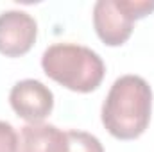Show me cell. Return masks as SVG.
Returning a JSON list of instances; mask_svg holds the SVG:
<instances>
[{
	"mask_svg": "<svg viewBox=\"0 0 154 152\" xmlns=\"http://www.w3.org/2000/svg\"><path fill=\"white\" fill-rule=\"evenodd\" d=\"M16 152H68V138L52 123H27L20 131Z\"/></svg>",
	"mask_w": 154,
	"mask_h": 152,
	"instance_id": "obj_6",
	"label": "cell"
},
{
	"mask_svg": "<svg viewBox=\"0 0 154 152\" xmlns=\"http://www.w3.org/2000/svg\"><path fill=\"white\" fill-rule=\"evenodd\" d=\"M18 150V134L9 122L0 120V152Z\"/></svg>",
	"mask_w": 154,
	"mask_h": 152,
	"instance_id": "obj_8",
	"label": "cell"
},
{
	"mask_svg": "<svg viewBox=\"0 0 154 152\" xmlns=\"http://www.w3.org/2000/svg\"><path fill=\"white\" fill-rule=\"evenodd\" d=\"M151 111L152 90L147 81L140 75H122L102 104V123L118 140H134L145 132Z\"/></svg>",
	"mask_w": 154,
	"mask_h": 152,
	"instance_id": "obj_1",
	"label": "cell"
},
{
	"mask_svg": "<svg viewBox=\"0 0 154 152\" xmlns=\"http://www.w3.org/2000/svg\"><path fill=\"white\" fill-rule=\"evenodd\" d=\"M154 11L149 0H99L93 5V25L106 45H124L131 32L134 20H140Z\"/></svg>",
	"mask_w": 154,
	"mask_h": 152,
	"instance_id": "obj_3",
	"label": "cell"
},
{
	"mask_svg": "<svg viewBox=\"0 0 154 152\" xmlns=\"http://www.w3.org/2000/svg\"><path fill=\"white\" fill-rule=\"evenodd\" d=\"M41 66L52 81L79 93L97 90L106 74L102 57L91 48L75 43L50 45L41 56Z\"/></svg>",
	"mask_w": 154,
	"mask_h": 152,
	"instance_id": "obj_2",
	"label": "cell"
},
{
	"mask_svg": "<svg viewBox=\"0 0 154 152\" xmlns=\"http://www.w3.org/2000/svg\"><path fill=\"white\" fill-rule=\"evenodd\" d=\"M38 36L36 20L25 11H4L0 14V52L18 57L31 50Z\"/></svg>",
	"mask_w": 154,
	"mask_h": 152,
	"instance_id": "obj_4",
	"label": "cell"
},
{
	"mask_svg": "<svg viewBox=\"0 0 154 152\" xmlns=\"http://www.w3.org/2000/svg\"><path fill=\"white\" fill-rule=\"evenodd\" d=\"M9 102L20 118L29 123H38L50 114L54 108V95L43 82L36 79H23L13 86Z\"/></svg>",
	"mask_w": 154,
	"mask_h": 152,
	"instance_id": "obj_5",
	"label": "cell"
},
{
	"mask_svg": "<svg viewBox=\"0 0 154 152\" xmlns=\"http://www.w3.org/2000/svg\"><path fill=\"white\" fill-rule=\"evenodd\" d=\"M68 152H104L102 143L90 132L84 131H66Z\"/></svg>",
	"mask_w": 154,
	"mask_h": 152,
	"instance_id": "obj_7",
	"label": "cell"
}]
</instances>
